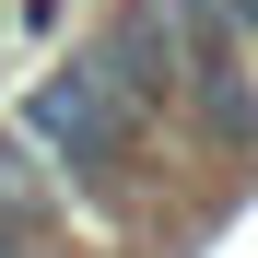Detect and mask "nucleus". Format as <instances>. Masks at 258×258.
<instances>
[{
	"label": "nucleus",
	"instance_id": "1",
	"mask_svg": "<svg viewBox=\"0 0 258 258\" xmlns=\"http://www.w3.org/2000/svg\"><path fill=\"white\" fill-rule=\"evenodd\" d=\"M12 129L47 153V176H117L129 141H141V106H129L94 59H71V71H47V82L24 94V117H12Z\"/></svg>",
	"mask_w": 258,
	"mask_h": 258
},
{
	"label": "nucleus",
	"instance_id": "2",
	"mask_svg": "<svg viewBox=\"0 0 258 258\" xmlns=\"http://www.w3.org/2000/svg\"><path fill=\"white\" fill-rule=\"evenodd\" d=\"M188 24H200V0H141V12H117V24H106L94 71L153 117L164 94H188Z\"/></svg>",
	"mask_w": 258,
	"mask_h": 258
},
{
	"label": "nucleus",
	"instance_id": "3",
	"mask_svg": "<svg viewBox=\"0 0 258 258\" xmlns=\"http://www.w3.org/2000/svg\"><path fill=\"white\" fill-rule=\"evenodd\" d=\"M35 246V223H12V211H0V258H24Z\"/></svg>",
	"mask_w": 258,
	"mask_h": 258
},
{
	"label": "nucleus",
	"instance_id": "4",
	"mask_svg": "<svg viewBox=\"0 0 258 258\" xmlns=\"http://www.w3.org/2000/svg\"><path fill=\"white\" fill-rule=\"evenodd\" d=\"M0 24H12V0H0Z\"/></svg>",
	"mask_w": 258,
	"mask_h": 258
}]
</instances>
